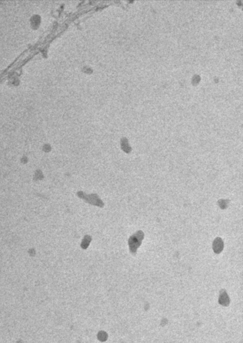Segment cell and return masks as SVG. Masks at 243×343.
<instances>
[{
	"mask_svg": "<svg viewBox=\"0 0 243 343\" xmlns=\"http://www.w3.org/2000/svg\"><path fill=\"white\" fill-rule=\"evenodd\" d=\"M144 232L142 231H138L129 239V245L130 251L133 255L137 253L138 248L141 246V243L144 239Z\"/></svg>",
	"mask_w": 243,
	"mask_h": 343,
	"instance_id": "6da1fadb",
	"label": "cell"
},
{
	"mask_svg": "<svg viewBox=\"0 0 243 343\" xmlns=\"http://www.w3.org/2000/svg\"><path fill=\"white\" fill-rule=\"evenodd\" d=\"M213 251L216 254H220L224 249V241L220 237H216L212 244Z\"/></svg>",
	"mask_w": 243,
	"mask_h": 343,
	"instance_id": "7a4b0ae2",
	"label": "cell"
},
{
	"mask_svg": "<svg viewBox=\"0 0 243 343\" xmlns=\"http://www.w3.org/2000/svg\"><path fill=\"white\" fill-rule=\"evenodd\" d=\"M218 206L220 207L222 209H225L228 206L229 204V200H225V199H221L218 201Z\"/></svg>",
	"mask_w": 243,
	"mask_h": 343,
	"instance_id": "3957f363",
	"label": "cell"
}]
</instances>
